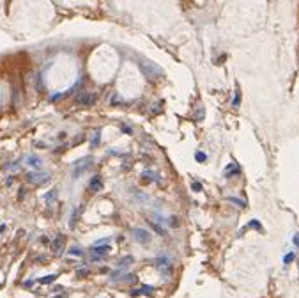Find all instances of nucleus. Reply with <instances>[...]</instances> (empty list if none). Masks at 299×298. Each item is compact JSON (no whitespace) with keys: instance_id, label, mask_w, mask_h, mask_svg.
<instances>
[{"instance_id":"obj_1","label":"nucleus","mask_w":299,"mask_h":298,"mask_svg":"<svg viewBox=\"0 0 299 298\" xmlns=\"http://www.w3.org/2000/svg\"><path fill=\"white\" fill-rule=\"evenodd\" d=\"M78 163H80V167H76V169H75L73 177H80V176H83V174H85V170H89L92 165H94V158L87 156L85 160H80V162H76L75 165H78Z\"/></svg>"},{"instance_id":"obj_2","label":"nucleus","mask_w":299,"mask_h":298,"mask_svg":"<svg viewBox=\"0 0 299 298\" xmlns=\"http://www.w3.org/2000/svg\"><path fill=\"white\" fill-rule=\"evenodd\" d=\"M50 174L48 172H43V170H37V172H29L27 174V179L30 183H34V185H43V183L46 181H50Z\"/></svg>"},{"instance_id":"obj_3","label":"nucleus","mask_w":299,"mask_h":298,"mask_svg":"<svg viewBox=\"0 0 299 298\" xmlns=\"http://www.w3.org/2000/svg\"><path fill=\"white\" fill-rule=\"evenodd\" d=\"M133 236H135V240L140 243V245L151 243V233L145 231V229H142V227H135L133 229Z\"/></svg>"},{"instance_id":"obj_4","label":"nucleus","mask_w":299,"mask_h":298,"mask_svg":"<svg viewBox=\"0 0 299 298\" xmlns=\"http://www.w3.org/2000/svg\"><path fill=\"white\" fill-rule=\"evenodd\" d=\"M103 188V177L101 176H94L90 179V183H89V190L92 192V194H96V192H99Z\"/></svg>"},{"instance_id":"obj_5","label":"nucleus","mask_w":299,"mask_h":298,"mask_svg":"<svg viewBox=\"0 0 299 298\" xmlns=\"http://www.w3.org/2000/svg\"><path fill=\"white\" fill-rule=\"evenodd\" d=\"M154 293V287L152 286H142V287H138V289H131L129 294L131 296H140V294H152Z\"/></svg>"},{"instance_id":"obj_6","label":"nucleus","mask_w":299,"mask_h":298,"mask_svg":"<svg viewBox=\"0 0 299 298\" xmlns=\"http://www.w3.org/2000/svg\"><path fill=\"white\" fill-rule=\"evenodd\" d=\"M90 252H94L96 256H106L108 252H110V247L108 245H92V248H90Z\"/></svg>"},{"instance_id":"obj_7","label":"nucleus","mask_w":299,"mask_h":298,"mask_svg":"<svg viewBox=\"0 0 299 298\" xmlns=\"http://www.w3.org/2000/svg\"><path fill=\"white\" fill-rule=\"evenodd\" d=\"M96 94H83V96H80L78 98V103H82V105H90V103H94L96 101Z\"/></svg>"},{"instance_id":"obj_8","label":"nucleus","mask_w":299,"mask_h":298,"mask_svg":"<svg viewBox=\"0 0 299 298\" xmlns=\"http://www.w3.org/2000/svg\"><path fill=\"white\" fill-rule=\"evenodd\" d=\"M64 241H66V236H64V234H59V236L52 241V248H53L55 252H59V248L64 245Z\"/></svg>"},{"instance_id":"obj_9","label":"nucleus","mask_w":299,"mask_h":298,"mask_svg":"<svg viewBox=\"0 0 299 298\" xmlns=\"http://www.w3.org/2000/svg\"><path fill=\"white\" fill-rule=\"evenodd\" d=\"M239 174V167L234 165V163H230L227 169H225V177H230V176H237Z\"/></svg>"},{"instance_id":"obj_10","label":"nucleus","mask_w":299,"mask_h":298,"mask_svg":"<svg viewBox=\"0 0 299 298\" xmlns=\"http://www.w3.org/2000/svg\"><path fill=\"white\" fill-rule=\"evenodd\" d=\"M149 222V227H152L154 229V231L158 233V234H161V236H165L167 234V231H165V229H163V225H159V224H156L154 220H147Z\"/></svg>"},{"instance_id":"obj_11","label":"nucleus","mask_w":299,"mask_h":298,"mask_svg":"<svg viewBox=\"0 0 299 298\" xmlns=\"http://www.w3.org/2000/svg\"><path fill=\"white\" fill-rule=\"evenodd\" d=\"M57 277H59V273L46 275V277H41V279H39V282H41V284H52V282H55V280H57Z\"/></svg>"},{"instance_id":"obj_12","label":"nucleus","mask_w":299,"mask_h":298,"mask_svg":"<svg viewBox=\"0 0 299 298\" xmlns=\"http://www.w3.org/2000/svg\"><path fill=\"white\" fill-rule=\"evenodd\" d=\"M133 261H135V259H133L131 256H126L124 259H121V261H119V270H124V268H128L129 264H133Z\"/></svg>"},{"instance_id":"obj_13","label":"nucleus","mask_w":299,"mask_h":298,"mask_svg":"<svg viewBox=\"0 0 299 298\" xmlns=\"http://www.w3.org/2000/svg\"><path fill=\"white\" fill-rule=\"evenodd\" d=\"M27 163H29L30 167H41L43 162H41L39 156H29V158H27Z\"/></svg>"},{"instance_id":"obj_14","label":"nucleus","mask_w":299,"mask_h":298,"mask_svg":"<svg viewBox=\"0 0 299 298\" xmlns=\"http://www.w3.org/2000/svg\"><path fill=\"white\" fill-rule=\"evenodd\" d=\"M99 139H101V130L94 131V139H90V146L92 147H98L99 146Z\"/></svg>"},{"instance_id":"obj_15","label":"nucleus","mask_w":299,"mask_h":298,"mask_svg":"<svg viewBox=\"0 0 299 298\" xmlns=\"http://www.w3.org/2000/svg\"><path fill=\"white\" fill-rule=\"evenodd\" d=\"M67 254H69V256H78V257H82V256H83V250L78 248V247H71V248L67 250Z\"/></svg>"},{"instance_id":"obj_16","label":"nucleus","mask_w":299,"mask_h":298,"mask_svg":"<svg viewBox=\"0 0 299 298\" xmlns=\"http://www.w3.org/2000/svg\"><path fill=\"white\" fill-rule=\"evenodd\" d=\"M228 201L232 202V204H237L239 208H246V202H243L241 199H237V197H228Z\"/></svg>"},{"instance_id":"obj_17","label":"nucleus","mask_w":299,"mask_h":298,"mask_svg":"<svg viewBox=\"0 0 299 298\" xmlns=\"http://www.w3.org/2000/svg\"><path fill=\"white\" fill-rule=\"evenodd\" d=\"M195 158H197V162H198V163H204L205 160H207V154H205V153H202V151H198V153L195 154Z\"/></svg>"},{"instance_id":"obj_18","label":"nucleus","mask_w":299,"mask_h":298,"mask_svg":"<svg viewBox=\"0 0 299 298\" xmlns=\"http://www.w3.org/2000/svg\"><path fill=\"white\" fill-rule=\"evenodd\" d=\"M232 105H234L236 108H237V107L241 105V90H239V89L236 90V98H234V101H232Z\"/></svg>"},{"instance_id":"obj_19","label":"nucleus","mask_w":299,"mask_h":298,"mask_svg":"<svg viewBox=\"0 0 299 298\" xmlns=\"http://www.w3.org/2000/svg\"><path fill=\"white\" fill-rule=\"evenodd\" d=\"M144 179H149V181H158V176H154L152 172L145 170V172H144Z\"/></svg>"},{"instance_id":"obj_20","label":"nucleus","mask_w":299,"mask_h":298,"mask_svg":"<svg viewBox=\"0 0 299 298\" xmlns=\"http://www.w3.org/2000/svg\"><path fill=\"white\" fill-rule=\"evenodd\" d=\"M87 275H89V270H87V268L76 270V277H78V279H83V277H87Z\"/></svg>"},{"instance_id":"obj_21","label":"nucleus","mask_w":299,"mask_h":298,"mask_svg":"<svg viewBox=\"0 0 299 298\" xmlns=\"http://www.w3.org/2000/svg\"><path fill=\"white\" fill-rule=\"evenodd\" d=\"M110 241H112V236H108V238H101V240H98L94 245H108Z\"/></svg>"},{"instance_id":"obj_22","label":"nucleus","mask_w":299,"mask_h":298,"mask_svg":"<svg viewBox=\"0 0 299 298\" xmlns=\"http://www.w3.org/2000/svg\"><path fill=\"white\" fill-rule=\"evenodd\" d=\"M55 195H57V190L53 188L50 194H46V201H48V202H53V199H55Z\"/></svg>"},{"instance_id":"obj_23","label":"nucleus","mask_w":299,"mask_h":298,"mask_svg":"<svg viewBox=\"0 0 299 298\" xmlns=\"http://www.w3.org/2000/svg\"><path fill=\"white\" fill-rule=\"evenodd\" d=\"M294 257H296V254H294V252H289V254L283 257V263H292V261H294Z\"/></svg>"},{"instance_id":"obj_24","label":"nucleus","mask_w":299,"mask_h":298,"mask_svg":"<svg viewBox=\"0 0 299 298\" xmlns=\"http://www.w3.org/2000/svg\"><path fill=\"white\" fill-rule=\"evenodd\" d=\"M191 188H193L195 192H202V185H200L198 181H193V183H191Z\"/></svg>"},{"instance_id":"obj_25","label":"nucleus","mask_w":299,"mask_h":298,"mask_svg":"<svg viewBox=\"0 0 299 298\" xmlns=\"http://www.w3.org/2000/svg\"><path fill=\"white\" fill-rule=\"evenodd\" d=\"M103 259H105V257L96 256V254H92V256H90V261H92V263H99V261H103Z\"/></svg>"},{"instance_id":"obj_26","label":"nucleus","mask_w":299,"mask_h":298,"mask_svg":"<svg viewBox=\"0 0 299 298\" xmlns=\"http://www.w3.org/2000/svg\"><path fill=\"white\" fill-rule=\"evenodd\" d=\"M121 130H122L124 133H128V135H131V133H133V131H131V128H129L128 124H121Z\"/></svg>"},{"instance_id":"obj_27","label":"nucleus","mask_w":299,"mask_h":298,"mask_svg":"<svg viewBox=\"0 0 299 298\" xmlns=\"http://www.w3.org/2000/svg\"><path fill=\"white\" fill-rule=\"evenodd\" d=\"M32 284H34V282H32V280H27V282H25V284H23V287H30V286H32Z\"/></svg>"},{"instance_id":"obj_28","label":"nucleus","mask_w":299,"mask_h":298,"mask_svg":"<svg viewBox=\"0 0 299 298\" xmlns=\"http://www.w3.org/2000/svg\"><path fill=\"white\" fill-rule=\"evenodd\" d=\"M53 298H67V293H62V294H59V296H53Z\"/></svg>"},{"instance_id":"obj_29","label":"nucleus","mask_w":299,"mask_h":298,"mask_svg":"<svg viewBox=\"0 0 299 298\" xmlns=\"http://www.w3.org/2000/svg\"><path fill=\"white\" fill-rule=\"evenodd\" d=\"M4 231H6V224H2V225H0V234H2Z\"/></svg>"},{"instance_id":"obj_30","label":"nucleus","mask_w":299,"mask_h":298,"mask_svg":"<svg viewBox=\"0 0 299 298\" xmlns=\"http://www.w3.org/2000/svg\"><path fill=\"white\" fill-rule=\"evenodd\" d=\"M294 243H296V245L299 247V236H294Z\"/></svg>"},{"instance_id":"obj_31","label":"nucleus","mask_w":299,"mask_h":298,"mask_svg":"<svg viewBox=\"0 0 299 298\" xmlns=\"http://www.w3.org/2000/svg\"><path fill=\"white\" fill-rule=\"evenodd\" d=\"M0 289H2V286H0Z\"/></svg>"}]
</instances>
